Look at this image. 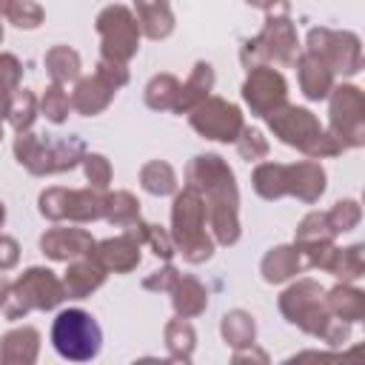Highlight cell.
Listing matches in <instances>:
<instances>
[{"mask_svg":"<svg viewBox=\"0 0 365 365\" xmlns=\"http://www.w3.org/2000/svg\"><path fill=\"white\" fill-rule=\"evenodd\" d=\"M328 134L342 148H359L365 143V97L356 86L331 88V128Z\"/></svg>","mask_w":365,"mask_h":365,"instance_id":"cell-11","label":"cell"},{"mask_svg":"<svg viewBox=\"0 0 365 365\" xmlns=\"http://www.w3.org/2000/svg\"><path fill=\"white\" fill-rule=\"evenodd\" d=\"M171 240L188 262H205L214 254V240L205 234V200L197 188L185 185L174 197Z\"/></svg>","mask_w":365,"mask_h":365,"instance_id":"cell-3","label":"cell"},{"mask_svg":"<svg viewBox=\"0 0 365 365\" xmlns=\"http://www.w3.org/2000/svg\"><path fill=\"white\" fill-rule=\"evenodd\" d=\"M23 66L14 54H0V117H6V108L11 103V94L17 91Z\"/></svg>","mask_w":365,"mask_h":365,"instance_id":"cell-38","label":"cell"},{"mask_svg":"<svg viewBox=\"0 0 365 365\" xmlns=\"http://www.w3.org/2000/svg\"><path fill=\"white\" fill-rule=\"evenodd\" d=\"M46 71L51 74L54 83H68V80H77L80 77V54L68 46H54L46 51Z\"/></svg>","mask_w":365,"mask_h":365,"instance_id":"cell-30","label":"cell"},{"mask_svg":"<svg viewBox=\"0 0 365 365\" xmlns=\"http://www.w3.org/2000/svg\"><path fill=\"white\" fill-rule=\"evenodd\" d=\"M299 54V40H297V29L288 20V3L282 0L279 6L268 9V20L262 26V31L248 40L242 46V66L254 68L262 66V60H274L279 66H294Z\"/></svg>","mask_w":365,"mask_h":365,"instance_id":"cell-4","label":"cell"},{"mask_svg":"<svg viewBox=\"0 0 365 365\" xmlns=\"http://www.w3.org/2000/svg\"><path fill=\"white\" fill-rule=\"evenodd\" d=\"M3 220H6V208H3V202H0V225H3Z\"/></svg>","mask_w":365,"mask_h":365,"instance_id":"cell-50","label":"cell"},{"mask_svg":"<svg viewBox=\"0 0 365 365\" xmlns=\"http://www.w3.org/2000/svg\"><path fill=\"white\" fill-rule=\"evenodd\" d=\"M171 294H174V311H177V317H185V319L202 314L205 305H208V294L200 285V279H194V277H180L177 285L171 288Z\"/></svg>","mask_w":365,"mask_h":365,"instance_id":"cell-27","label":"cell"},{"mask_svg":"<svg viewBox=\"0 0 365 365\" xmlns=\"http://www.w3.org/2000/svg\"><path fill=\"white\" fill-rule=\"evenodd\" d=\"M17 259H20V245H17V240H14V237H3V234H0V271L14 268V265H17Z\"/></svg>","mask_w":365,"mask_h":365,"instance_id":"cell-46","label":"cell"},{"mask_svg":"<svg viewBox=\"0 0 365 365\" xmlns=\"http://www.w3.org/2000/svg\"><path fill=\"white\" fill-rule=\"evenodd\" d=\"M97 74L108 83V86H114V88H123L125 83H128V68H125V63H117V60H100L97 63Z\"/></svg>","mask_w":365,"mask_h":365,"instance_id":"cell-44","label":"cell"},{"mask_svg":"<svg viewBox=\"0 0 365 365\" xmlns=\"http://www.w3.org/2000/svg\"><path fill=\"white\" fill-rule=\"evenodd\" d=\"M325 271H331L334 277H339L342 282H354L362 277L365 271V257H362V245H351V248H334V254L328 257Z\"/></svg>","mask_w":365,"mask_h":365,"instance_id":"cell-32","label":"cell"},{"mask_svg":"<svg viewBox=\"0 0 365 365\" xmlns=\"http://www.w3.org/2000/svg\"><path fill=\"white\" fill-rule=\"evenodd\" d=\"M106 274H108V271H106V268L94 259V254L88 251V254L71 259V265H68V271H66V277H63V291H66V297L83 299V297H88L91 291H97V288L106 282Z\"/></svg>","mask_w":365,"mask_h":365,"instance_id":"cell-18","label":"cell"},{"mask_svg":"<svg viewBox=\"0 0 365 365\" xmlns=\"http://www.w3.org/2000/svg\"><path fill=\"white\" fill-rule=\"evenodd\" d=\"M188 120L194 131L220 143H234L242 131V111L222 97H205L200 106L191 108Z\"/></svg>","mask_w":365,"mask_h":365,"instance_id":"cell-13","label":"cell"},{"mask_svg":"<svg viewBox=\"0 0 365 365\" xmlns=\"http://www.w3.org/2000/svg\"><path fill=\"white\" fill-rule=\"evenodd\" d=\"M40 351V334L31 325L14 328L0 342V362L6 365H31Z\"/></svg>","mask_w":365,"mask_h":365,"instance_id":"cell-23","label":"cell"},{"mask_svg":"<svg viewBox=\"0 0 365 365\" xmlns=\"http://www.w3.org/2000/svg\"><path fill=\"white\" fill-rule=\"evenodd\" d=\"M14 157L20 165H26L31 174H60L74 168L86 157V145L80 137H63V140H46L31 131H17L14 140Z\"/></svg>","mask_w":365,"mask_h":365,"instance_id":"cell-5","label":"cell"},{"mask_svg":"<svg viewBox=\"0 0 365 365\" xmlns=\"http://www.w3.org/2000/svg\"><path fill=\"white\" fill-rule=\"evenodd\" d=\"M0 140H3V123H0Z\"/></svg>","mask_w":365,"mask_h":365,"instance_id":"cell-51","label":"cell"},{"mask_svg":"<svg viewBox=\"0 0 365 365\" xmlns=\"http://www.w3.org/2000/svg\"><path fill=\"white\" fill-rule=\"evenodd\" d=\"M305 51L319 57L331 71H339V74H348V77L362 68V46H359V37L354 31L311 29Z\"/></svg>","mask_w":365,"mask_h":365,"instance_id":"cell-12","label":"cell"},{"mask_svg":"<svg viewBox=\"0 0 365 365\" xmlns=\"http://www.w3.org/2000/svg\"><path fill=\"white\" fill-rule=\"evenodd\" d=\"M97 31L103 40V57L128 63L140 48V23L125 6H106L97 14Z\"/></svg>","mask_w":365,"mask_h":365,"instance_id":"cell-10","label":"cell"},{"mask_svg":"<svg viewBox=\"0 0 365 365\" xmlns=\"http://www.w3.org/2000/svg\"><path fill=\"white\" fill-rule=\"evenodd\" d=\"M66 299L63 279H57L48 268H29L23 271L14 285H9V297L3 302V311L9 319H20L29 311H51Z\"/></svg>","mask_w":365,"mask_h":365,"instance_id":"cell-6","label":"cell"},{"mask_svg":"<svg viewBox=\"0 0 365 365\" xmlns=\"http://www.w3.org/2000/svg\"><path fill=\"white\" fill-rule=\"evenodd\" d=\"M17 29H37L43 23V9L34 0H14L6 14Z\"/></svg>","mask_w":365,"mask_h":365,"instance_id":"cell-41","label":"cell"},{"mask_svg":"<svg viewBox=\"0 0 365 365\" xmlns=\"http://www.w3.org/2000/svg\"><path fill=\"white\" fill-rule=\"evenodd\" d=\"M177 279H180V271L174 265H165L163 271H154L151 277H145L143 279V288L145 291H171L177 285Z\"/></svg>","mask_w":365,"mask_h":365,"instance_id":"cell-45","label":"cell"},{"mask_svg":"<svg viewBox=\"0 0 365 365\" xmlns=\"http://www.w3.org/2000/svg\"><path fill=\"white\" fill-rule=\"evenodd\" d=\"M114 86H108L97 71L91 74V77H83V80H77V86H74V94H71V108H77L80 114H86V117H94V114H100L111 100H114Z\"/></svg>","mask_w":365,"mask_h":365,"instance_id":"cell-21","label":"cell"},{"mask_svg":"<svg viewBox=\"0 0 365 365\" xmlns=\"http://www.w3.org/2000/svg\"><path fill=\"white\" fill-rule=\"evenodd\" d=\"M83 165H86V177L91 182V188L106 191L108 182H111V163L103 154H86L83 157Z\"/></svg>","mask_w":365,"mask_h":365,"instance_id":"cell-43","label":"cell"},{"mask_svg":"<svg viewBox=\"0 0 365 365\" xmlns=\"http://www.w3.org/2000/svg\"><path fill=\"white\" fill-rule=\"evenodd\" d=\"M34 117H37V97H34V91L17 88L11 94L9 108H6V120L11 123L14 131H29L31 123H34Z\"/></svg>","mask_w":365,"mask_h":365,"instance_id":"cell-35","label":"cell"},{"mask_svg":"<svg viewBox=\"0 0 365 365\" xmlns=\"http://www.w3.org/2000/svg\"><path fill=\"white\" fill-rule=\"evenodd\" d=\"M103 217L117 225V228H131L140 220V202L131 191H114L106 197V211Z\"/></svg>","mask_w":365,"mask_h":365,"instance_id":"cell-31","label":"cell"},{"mask_svg":"<svg viewBox=\"0 0 365 365\" xmlns=\"http://www.w3.org/2000/svg\"><path fill=\"white\" fill-rule=\"evenodd\" d=\"M140 182H143V188H145L148 194H154V197H165V194H174V191H177V174H174V168H171L168 163H163V160L145 163L143 171H140Z\"/></svg>","mask_w":365,"mask_h":365,"instance_id":"cell-33","label":"cell"},{"mask_svg":"<svg viewBox=\"0 0 365 365\" xmlns=\"http://www.w3.org/2000/svg\"><path fill=\"white\" fill-rule=\"evenodd\" d=\"M106 211V194L97 188H46L40 194V214L48 220L91 222Z\"/></svg>","mask_w":365,"mask_h":365,"instance_id":"cell-9","label":"cell"},{"mask_svg":"<svg viewBox=\"0 0 365 365\" xmlns=\"http://www.w3.org/2000/svg\"><path fill=\"white\" fill-rule=\"evenodd\" d=\"M68 108H71V97L63 91L60 83H51V86L46 88L43 100H40V111H43V117L51 120V123H63V120L68 117Z\"/></svg>","mask_w":365,"mask_h":365,"instance_id":"cell-40","label":"cell"},{"mask_svg":"<svg viewBox=\"0 0 365 365\" xmlns=\"http://www.w3.org/2000/svg\"><path fill=\"white\" fill-rule=\"evenodd\" d=\"M294 63H297V74H299V88L308 100H322L331 94L334 71L319 57H314L311 51H302V54H297Z\"/></svg>","mask_w":365,"mask_h":365,"instance_id":"cell-19","label":"cell"},{"mask_svg":"<svg viewBox=\"0 0 365 365\" xmlns=\"http://www.w3.org/2000/svg\"><path fill=\"white\" fill-rule=\"evenodd\" d=\"M220 331H222V339H225L234 351L251 348V345H254V336H257L254 317H251L248 311H240V308H237V311H228V314L222 317Z\"/></svg>","mask_w":365,"mask_h":365,"instance_id":"cell-29","label":"cell"},{"mask_svg":"<svg viewBox=\"0 0 365 365\" xmlns=\"http://www.w3.org/2000/svg\"><path fill=\"white\" fill-rule=\"evenodd\" d=\"M254 191L262 200H279L288 194V165L259 163L254 168Z\"/></svg>","mask_w":365,"mask_h":365,"instance_id":"cell-28","label":"cell"},{"mask_svg":"<svg viewBox=\"0 0 365 365\" xmlns=\"http://www.w3.org/2000/svg\"><path fill=\"white\" fill-rule=\"evenodd\" d=\"M268 125L271 131L285 143L299 148L305 157L311 160H322V157H336L342 151V145L319 125V120L299 106H279L277 111L268 114Z\"/></svg>","mask_w":365,"mask_h":365,"instance_id":"cell-2","label":"cell"},{"mask_svg":"<svg viewBox=\"0 0 365 365\" xmlns=\"http://www.w3.org/2000/svg\"><path fill=\"white\" fill-rule=\"evenodd\" d=\"M242 97H245L251 114L268 117L271 111H277L279 106H285L288 83H285V77L277 68H271V66H254V68H248V77L242 83Z\"/></svg>","mask_w":365,"mask_h":365,"instance_id":"cell-14","label":"cell"},{"mask_svg":"<svg viewBox=\"0 0 365 365\" xmlns=\"http://www.w3.org/2000/svg\"><path fill=\"white\" fill-rule=\"evenodd\" d=\"M325 220H328V225H331L334 234H345V231H351V228L359 225L362 208H359L356 200H339V202L325 214Z\"/></svg>","mask_w":365,"mask_h":365,"instance_id":"cell-39","label":"cell"},{"mask_svg":"<svg viewBox=\"0 0 365 365\" xmlns=\"http://www.w3.org/2000/svg\"><path fill=\"white\" fill-rule=\"evenodd\" d=\"M40 248L48 259H77L83 254H88L94 248V237L86 228H48L40 237Z\"/></svg>","mask_w":365,"mask_h":365,"instance_id":"cell-17","label":"cell"},{"mask_svg":"<svg viewBox=\"0 0 365 365\" xmlns=\"http://www.w3.org/2000/svg\"><path fill=\"white\" fill-rule=\"evenodd\" d=\"M334 237H336V234L331 231V225H328L325 214L311 211V214H305V217H302V222L297 225L294 245L299 248V254H305V257H308V265H314V268H322V271H325L328 257H331V251L336 248V245H334Z\"/></svg>","mask_w":365,"mask_h":365,"instance_id":"cell-15","label":"cell"},{"mask_svg":"<svg viewBox=\"0 0 365 365\" xmlns=\"http://www.w3.org/2000/svg\"><path fill=\"white\" fill-rule=\"evenodd\" d=\"M234 143H237V151H240L242 160H262L268 154V143H265L262 131H257V128H245L242 125V131H240V137Z\"/></svg>","mask_w":365,"mask_h":365,"instance_id":"cell-42","label":"cell"},{"mask_svg":"<svg viewBox=\"0 0 365 365\" xmlns=\"http://www.w3.org/2000/svg\"><path fill=\"white\" fill-rule=\"evenodd\" d=\"M140 240L137 234L128 228L125 234H117V237H108L103 242H94L91 254L94 259L106 268V271H114V274H128L131 268H137L140 262Z\"/></svg>","mask_w":365,"mask_h":365,"instance_id":"cell-16","label":"cell"},{"mask_svg":"<svg viewBox=\"0 0 365 365\" xmlns=\"http://www.w3.org/2000/svg\"><path fill=\"white\" fill-rule=\"evenodd\" d=\"M214 88V68L208 63H197L191 77L185 80V86H180V94H177V103H174V111L185 114L191 111L194 106H200Z\"/></svg>","mask_w":365,"mask_h":365,"instance_id":"cell-25","label":"cell"},{"mask_svg":"<svg viewBox=\"0 0 365 365\" xmlns=\"http://www.w3.org/2000/svg\"><path fill=\"white\" fill-rule=\"evenodd\" d=\"M177 94H180V83H177L174 74H157V77H151V83L145 86V103H148V108H154V111L174 108Z\"/></svg>","mask_w":365,"mask_h":365,"instance_id":"cell-36","label":"cell"},{"mask_svg":"<svg viewBox=\"0 0 365 365\" xmlns=\"http://www.w3.org/2000/svg\"><path fill=\"white\" fill-rule=\"evenodd\" d=\"M6 297H9V282L0 277V308H3V302H6Z\"/></svg>","mask_w":365,"mask_h":365,"instance_id":"cell-48","label":"cell"},{"mask_svg":"<svg viewBox=\"0 0 365 365\" xmlns=\"http://www.w3.org/2000/svg\"><path fill=\"white\" fill-rule=\"evenodd\" d=\"M194 342H197V334H194V328L185 317H177L165 325V345H168L171 359L188 362L191 354H194Z\"/></svg>","mask_w":365,"mask_h":365,"instance_id":"cell-34","label":"cell"},{"mask_svg":"<svg viewBox=\"0 0 365 365\" xmlns=\"http://www.w3.org/2000/svg\"><path fill=\"white\" fill-rule=\"evenodd\" d=\"M245 3H248V6H259V9H265V11H268V9L279 6L282 0H245Z\"/></svg>","mask_w":365,"mask_h":365,"instance_id":"cell-47","label":"cell"},{"mask_svg":"<svg viewBox=\"0 0 365 365\" xmlns=\"http://www.w3.org/2000/svg\"><path fill=\"white\" fill-rule=\"evenodd\" d=\"M325 305L336 319H345V322H359L365 317V294L348 282L331 288L325 297Z\"/></svg>","mask_w":365,"mask_h":365,"instance_id":"cell-26","label":"cell"},{"mask_svg":"<svg viewBox=\"0 0 365 365\" xmlns=\"http://www.w3.org/2000/svg\"><path fill=\"white\" fill-rule=\"evenodd\" d=\"M51 342L60 356H66L71 362H86V359L97 356L103 334L91 314H86L80 308H68V311L57 314V319L51 325Z\"/></svg>","mask_w":365,"mask_h":365,"instance_id":"cell-8","label":"cell"},{"mask_svg":"<svg viewBox=\"0 0 365 365\" xmlns=\"http://www.w3.org/2000/svg\"><path fill=\"white\" fill-rule=\"evenodd\" d=\"M0 40H3V26H0Z\"/></svg>","mask_w":365,"mask_h":365,"instance_id":"cell-52","label":"cell"},{"mask_svg":"<svg viewBox=\"0 0 365 365\" xmlns=\"http://www.w3.org/2000/svg\"><path fill=\"white\" fill-rule=\"evenodd\" d=\"M134 17L148 40H163L174 31V11L168 0H134Z\"/></svg>","mask_w":365,"mask_h":365,"instance_id":"cell-22","label":"cell"},{"mask_svg":"<svg viewBox=\"0 0 365 365\" xmlns=\"http://www.w3.org/2000/svg\"><path fill=\"white\" fill-rule=\"evenodd\" d=\"M322 285L317 279H299L291 288L282 291L279 297V311L285 314L288 322H294L297 328H302L311 336H325V331L334 322V314L328 311L325 299H322Z\"/></svg>","mask_w":365,"mask_h":365,"instance_id":"cell-7","label":"cell"},{"mask_svg":"<svg viewBox=\"0 0 365 365\" xmlns=\"http://www.w3.org/2000/svg\"><path fill=\"white\" fill-rule=\"evenodd\" d=\"M131 231L137 234V240H140L143 245H151V251H154L157 257H163V259H171V257H174V240H171V234H168L165 228L137 220V222L131 225Z\"/></svg>","mask_w":365,"mask_h":365,"instance_id":"cell-37","label":"cell"},{"mask_svg":"<svg viewBox=\"0 0 365 365\" xmlns=\"http://www.w3.org/2000/svg\"><path fill=\"white\" fill-rule=\"evenodd\" d=\"M188 185L205 194V220L211 222L214 240L220 245H234L240 240V191L234 171L217 154H200L188 165Z\"/></svg>","mask_w":365,"mask_h":365,"instance_id":"cell-1","label":"cell"},{"mask_svg":"<svg viewBox=\"0 0 365 365\" xmlns=\"http://www.w3.org/2000/svg\"><path fill=\"white\" fill-rule=\"evenodd\" d=\"M325 191V168L317 160H299L288 165V194L302 202H317Z\"/></svg>","mask_w":365,"mask_h":365,"instance_id":"cell-20","label":"cell"},{"mask_svg":"<svg viewBox=\"0 0 365 365\" xmlns=\"http://www.w3.org/2000/svg\"><path fill=\"white\" fill-rule=\"evenodd\" d=\"M259 271L265 282H285L302 271V254L297 245H277L262 257Z\"/></svg>","mask_w":365,"mask_h":365,"instance_id":"cell-24","label":"cell"},{"mask_svg":"<svg viewBox=\"0 0 365 365\" xmlns=\"http://www.w3.org/2000/svg\"><path fill=\"white\" fill-rule=\"evenodd\" d=\"M11 3H14V0H0V17H6V14H9Z\"/></svg>","mask_w":365,"mask_h":365,"instance_id":"cell-49","label":"cell"}]
</instances>
